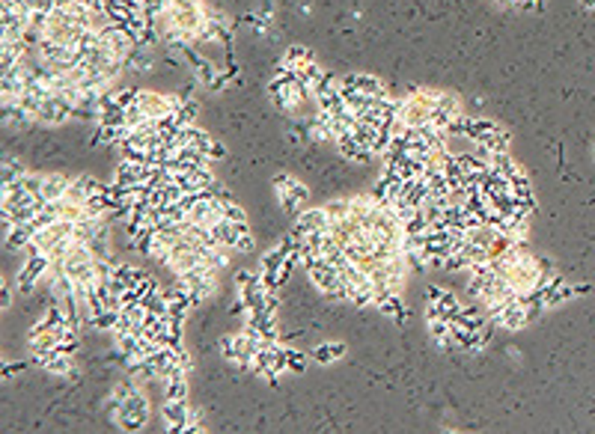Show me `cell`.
Returning a JSON list of instances; mask_svg holds the SVG:
<instances>
[{
	"label": "cell",
	"instance_id": "obj_1",
	"mask_svg": "<svg viewBox=\"0 0 595 434\" xmlns=\"http://www.w3.org/2000/svg\"><path fill=\"white\" fill-rule=\"evenodd\" d=\"M149 417H152V410H149V398H146L143 389H137V393H131L128 398H123L119 408L110 414L114 426L123 428V431H143L149 426Z\"/></svg>",
	"mask_w": 595,
	"mask_h": 434
},
{
	"label": "cell",
	"instance_id": "obj_2",
	"mask_svg": "<svg viewBox=\"0 0 595 434\" xmlns=\"http://www.w3.org/2000/svg\"><path fill=\"white\" fill-rule=\"evenodd\" d=\"M250 372H256V375L265 378V381L274 384V378H277V375L289 372V363H286V345H280V342H265V345L259 348L256 357H253Z\"/></svg>",
	"mask_w": 595,
	"mask_h": 434
},
{
	"label": "cell",
	"instance_id": "obj_3",
	"mask_svg": "<svg viewBox=\"0 0 595 434\" xmlns=\"http://www.w3.org/2000/svg\"><path fill=\"white\" fill-rule=\"evenodd\" d=\"M48 271H51V256L48 253H27V259H24V265H21V271L15 277L18 292L21 295H33L36 292V286L45 280Z\"/></svg>",
	"mask_w": 595,
	"mask_h": 434
},
{
	"label": "cell",
	"instance_id": "obj_4",
	"mask_svg": "<svg viewBox=\"0 0 595 434\" xmlns=\"http://www.w3.org/2000/svg\"><path fill=\"white\" fill-rule=\"evenodd\" d=\"M36 119H39V125H45V128H60V125H65L69 119H75V104H72L65 95L51 93L45 102H42Z\"/></svg>",
	"mask_w": 595,
	"mask_h": 434
},
{
	"label": "cell",
	"instance_id": "obj_5",
	"mask_svg": "<svg viewBox=\"0 0 595 434\" xmlns=\"http://www.w3.org/2000/svg\"><path fill=\"white\" fill-rule=\"evenodd\" d=\"M194 414H196V410L191 408L188 398H167L164 408H161V419L167 422V431H173V434L188 428V422H191Z\"/></svg>",
	"mask_w": 595,
	"mask_h": 434
},
{
	"label": "cell",
	"instance_id": "obj_6",
	"mask_svg": "<svg viewBox=\"0 0 595 434\" xmlns=\"http://www.w3.org/2000/svg\"><path fill=\"white\" fill-rule=\"evenodd\" d=\"M307 277H310V283H313L322 295H330V292H337V288H343V280H339V268H337L334 262H327V259H318L313 268H307Z\"/></svg>",
	"mask_w": 595,
	"mask_h": 434
},
{
	"label": "cell",
	"instance_id": "obj_7",
	"mask_svg": "<svg viewBox=\"0 0 595 434\" xmlns=\"http://www.w3.org/2000/svg\"><path fill=\"white\" fill-rule=\"evenodd\" d=\"M327 229H330V215H327L325 206L304 208L301 215L295 217V226H292L295 235H307V232H327Z\"/></svg>",
	"mask_w": 595,
	"mask_h": 434
},
{
	"label": "cell",
	"instance_id": "obj_8",
	"mask_svg": "<svg viewBox=\"0 0 595 434\" xmlns=\"http://www.w3.org/2000/svg\"><path fill=\"white\" fill-rule=\"evenodd\" d=\"M491 325H497L503 330H524L527 325H530V316H527V307L521 304V300H512V304H506L497 318H488Z\"/></svg>",
	"mask_w": 595,
	"mask_h": 434
},
{
	"label": "cell",
	"instance_id": "obj_9",
	"mask_svg": "<svg viewBox=\"0 0 595 434\" xmlns=\"http://www.w3.org/2000/svg\"><path fill=\"white\" fill-rule=\"evenodd\" d=\"M339 86H351V90H360V93H366V95H390L381 77L366 75V72H348V75H343Z\"/></svg>",
	"mask_w": 595,
	"mask_h": 434
},
{
	"label": "cell",
	"instance_id": "obj_10",
	"mask_svg": "<svg viewBox=\"0 0 595 434\" xmlns=\"http://www.w3.org/2000/svg\"><path fill=\"white\" fill-rule=\"evenodd\" d=\"M39 369H45L54 378H78V366H75V354L54 351L48 357L39 360Z\"/></svg>",
	"mask_w": 595,
	"mask_h": 434
},
{
	"label": "cell",
	"instance_id": "obj_11",
	"mask_svg": "<svg viewBox=\"0 0 595 434\" xmlns=\"http://www.w3.org/2000/svg\"><path fill=\"white\" fill-rule=\"evenodd\" d=\"M102 187H105V182H98L95 176H75L72 185H69V194H65V199H72V203L84 206L90 196L102 194Z\"/></svg>",
	"mask_w": 595,
	"mask_h": 434
},
{
	"label": "cell",
	"instance_id": "obj_12",
	"mask_svg": "<svg viewBox=\"0 0 595 434\" xmlns=\"http://www.w3.org/2000/svg\"><path fill=\"white\" fill-rule=\"evenodd\" d=\"M3 125H13V128H33V125H39V122H36V116H33L30 110L15 98V102H3Z\"/></svg>",
	"mask_w": 595,
	"mask_h": 434
},
{
	"label": "cell",
	"instance_id": "obj_13",
	"mask_svg": "<svg viewBox=\"0 0 595 434\" xmlns=\"http://www.w3.org/2000/svg\"><path fill=\"white\" fill-rule=\"evenodd\" d=\"M310 363H318V366H330V363H337V360H343L346 357V345L343 342H318L313 345L310 351Z\"/></svg>",
	"mask_w": 595,
	"mask_h": 434
},
{
	"label": "cell",
	"instance_id": "obj_14",
	"mask_svg": "<svg viewBox=\"0 0 595 434\" xmlns=\"http://www.w3.org/2000/svg\"><path fill=\"white\" fill-rule=\"evenodd\" d=\"M69 185H72V176L45 173V182H42V199H45V203H51V199H65Z\"/></svg>",
	"mask_w": 595,
	"mask_h": 434
},
{
	"label": "cell",
	"instance_id": "obj_15",
	"mask_svg": "<svg viewBox=\"0 0 595 434\" xmlns=\"http://www.w3.org/2000/svg\"><path fill=\"white\" fill-rule=\"evenodd\" d=\"M473 143L482 146V149H488V152H512V134L503 125L488 131V134H482L479 140H473Z\"/></svg>",
	"mask_w": 595,
	"mask_h": 434
},
{
	"label": "cell",
	"instance_id": "obj_16",
	"mask_svg": "<svg viewBox=\"0 0 595 434\" xmlns=\"http://www.w3.org/2000/svg\"><path fill=\"white\" fill-rule=\"evenodd\" d=\"M33 235H36V226L33 224H15L9 235H3V247L6 250H27Z\"/></svg>",
	"mask_w": 595,
	"mask_h": 434
},
{
	"label": "cell",
	"instance_id": "obj_17",
	"mask_svg": "<svg viewBox=\"0 0 595 434\" xmlns=\"http://www.w3.org/2000/svg\"><path fill=\"white\" fill-rule=\"evenodd\" d=\"M381 316H387V318H393L396 325H405V318H408V309H405V304H402V295H387L381 300V304L376 307Z\"/></svg>",
	"mask_w": 595,
	"mask_h": 434
},
{
	"label": "cell",
	"instance_id": "obj_18",
	"mask_svg": "<svg viewBox=\"0 0 595 434\" xmlns=\"http://www.w3.org/2000/svg\"><path fill=\"white\" fill-rule=\"evenodd\" d=\"M164 398H188V372H176L164 381Z\"/></svg>",
	"mask_w": 595,
	"mask_h": 434
},
{
	"label": "cell",
	"instance_id": "obj_19",
	"mask_svg": "<svg viewBox=\"0 0 595 434\" xmlns=\"http://www.w3.org/2000/svg\"><path fill=\"white\" fill-rule=\"evenodd\" d=\"M286 259H289V253H286V250L280 247V244H277V247H271L265 256H262L259 268H262V271H274V274H280V268H283V262H286Z\"/></svg>",
	"mask_w": 595,
	"mask_h": 434
},
{
	"label": "cell",
	"instance_id": "obj_20",
	"mask_svg": "<svg viewBox=\"0 0 595 434\" xmlns=\"http://www.w3.org/2000/svg\"><path fill=\"white\" fill-rule=\"evenodd\" d=\"M90 250H93L95 259H114V256H110V232H107V226H102L95 232V238L90 241Z\"/></svg>",
	"mask_w": 595,
	"mask_h": 434
},
{
	"label": "cell",
	"instance_id": "obj_21",
	"mask_svg": "<svg viewBox=\"0 0 595 434\" xmlns=\"http://www.w3.org/2000/svg\"><path fill=\"white\" fill-rule=\"evenodd\" d=\"M286 363H289V372L301 375V372L307 369V363H310V354L295 351V348H286Z\"/></svg>",
	"mask_w": 595,
	"mask_h": 434
},
{
	"label": "cell",
	"instance_id": "obj_22",
	"mask_svg": "<svg viewBox=\"0 0 595 434\" xmlns=\"http://www.w3.org/2000/svg\"><path fill=\"white\" fill-rule=\"evenodd\" d=\"M325 208H327L330 220H343L351 215V199L348 196L346 199H330V203H325Z\"/></svg>",
	"mask_w": 595,
	"mask_h": 434
},
{
	"label": "cell",
	"instance_id": "obj_23",
	"mask_svg": "<svg viewBox=\"0 0 595 434\" xmlns=\"http://www.w3.org/2000/svg\"><path fill=\"white\" fill-rule=\"evenodd\" d=\"M27 176V170L15 158H3V182H21Z\"/></svg>",
	"mask_w": 595,
	"mask_h": 434
},
{
	"label": "cell",
	"instance_id": "obj_24",
	"mask_svg": "<svg viewBox=\"0 0 595 434\" xmlns=\"http://www.w3.org/2000/svg\"><path fill=\"white\" fill-rule=\"evenodd\" d=\"M283 60L289 63V65H304V63H310V60H316V57H313V54L307 51L304 45H292L289 51L283 54Z\"/></svg>",
	"mask_w": 595,
	"mask_h": 434
},
{
	"label": "cell",
	"instance_id": "obj_25",
	"mask_svg": "<svg viewBox=\"0 0 595 434\" xmlns=\"http://www.w3.org/2000/svg\"><path fill=\"white\" fill-rule=\"evenodd\" d=\"M42 182H45V173H27L24 179H21V185H24L27 191L33 196H39V199H42Z\"/></svg>",
	"mask_w": 595,
	"mask_h": 434
},
{
	"label": "cell",
	"instance_id": "obj_26",
	"mask_svg": "<svg viewBox=\"0 0 595 434\" xmlns=\"http://www.w3.org/2000/svg\"><path fill=\"white\" fill-rule=\"evenodd\" d=\"M224 217L233 220V224H247V211L241 208L235 199H233V203H224Z\"/></svg>",
	"mask_w": 595,
	"mask_h": 434
},
{
	"label": "cell",
	"instance_id": "obj_27",
	"mask_svg": "<svg viewBox=\"0 0 595 434\" xmlns=\"http://www.w3.org/2000/svg\"><path fill=\"white\" fill-rule=\"evenodd\" d=\"M137 93H140V90H134V86H125V90H116V93H114V98H116V104L131 107V104L137 102Z\"/></svg>",
	"mask_w": 595,
	"mask_h": 434
},
{
	"label": "cell",
	"instance_id": "obj_28",
	"mask_svg": "<svg viewBox=\"0 0 595 434\" xmlns=\"http://www.w3.org/2000/svg\"><path fill=\"white\" fill-rule=\"evenodd\" d=\"M9 304H13V286L3 280L0 283V309H9Z\"/></svg>",
	"mask_w": 595,
	"mask_h": 434
},
{
	"label": "cell",
	"instance_id": "obj_29",
	"mask_svg": "<svg viewBox=\"0 0 595 434\" xmlns=\"http://www.w3.org/2000/svg\"><path fill=\"white\" fill-rule=\"evenodd\" d=\"M235 250H238V253H250V250H253V235H250V232H245V235L238 238Z\"/></svg>",
	"mask_w": 595,
	"mask_h": 434
},
{
	"label": "cell",
	"instance_id": "obj_30",
	"mask_svg": "<svg viewBox=\"0 0 595 434\" xmlns=\"http://www.w3.org/2000/svg\"><path fill=\"white\" fill-rule=\"evenodd\" d=\"M185 431H194V434H200V431H206V426H203V419H200V417H196V414H194V417H191V422H188V428H185Z\"/></svg>",
	"mask_w": 595,
	"mask_h": 434
},
{
	"label": "cell",
	"instance_id": "obj_31",
	"mask_svg": "<svg viewBox=\"0 0 595 434\" xmlns=\"http://www.w3.org/2000/svg\"><path fill=\"white\" fill-rule=\"evenodd\" d=\"M18 372H24V363H13V366H3V378H9V375H18Z\"/></svg>",
	"mask_w": 595,
	"mask_h": 434
},
{
	"label": "cell",
	"instance_id": "obj_32",
	"mask_svg": "<svg viewBox=\"0 0 595 434\" xmlns=\"http://www.w3.org/2000/svg\"><path fill=\"white\" fill-rule=\"evenodd\" d=\"M580 3L587 6V9H595V0H580Z\"/></svg>",
	"mask_w": 595,
	"mask_h": 434
}]
</instances>
